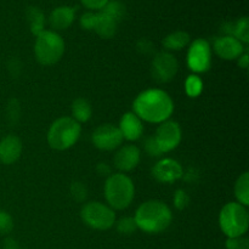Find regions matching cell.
Segmentation results:
<instances>
[{
    "mask_svg": "<svg viewBox=\"0 0 249 249\" xmlns=\"http://www.w3.org/2000/svg\"><path fill=\"white\" fill-rule=\"evenodd\" d=\"M133 109L141 121L160 124L172 117L174 101L164 90L147 89L136 96L133 102Z\"/></svg>",
    "mask_w": 249,
    "mask_h": 249,
    "instance_id": "1",
    "label": "cell"
},
{
    "mask_svg": "<svg viewBox=\"0 0 249 249\" xmlns=\"http://www.w3.org/2000/svg\"><path fill=\"white\" fill-rule=\"evenodd\" d=\"M134 220L139 230H142L146 233H160L169 228L173 214L164 202L151 199L136 209Z\"/></svg>",
    "mask_w": 249,
    "mask_h": 249,
    "instance_id": "2",
    "label": "cell"
},
{
    "mask_svg": "<svg viewBox=\"0 0 249 249\" xmlns=\"http://www.w3.org/2000/svg\"><path fill=\"white\" fill-rule=\"evenodd\" d=\"M105 198L113 211H123L131 204L135 197V186L128 175L123 173L111 174L104 187Z\"/></svg>",
    "mask_w": 249,
    "mask_h": 249,
    "instance_id": "3",
    "label": "cell"
},
{
    "mask_svg": "<svg viewBox=\"0 0 249 249\" xmlns=\"http://www.w3.org/2000/svg\"><path fill=\"white\" fill-rule=\"evenodd\" d=\"M82 134V125L72 117H61L50 125L48 143L51 148L65 151L77 143Z\"/></svg>",
    "mask_w": 249,
    "mask_h": 249,
    "instance_id": "4",
    "label": "cell"
},
{
    "mask_svg": "<svg viewBox=\"0 0 249 249\" xmlns=\"http://www.w3.org/2000/svg\"><path fill=\"white\" fill-rule=\"evenodd\" d=\"M219 226L228 238L245 236L249 228V215L246 207L238 202L226 203L219 214Z\"/></svg>",
    "mask_w": 249,
    "mask_h": 249,
    "instance_id": "5",
    "label": "cell"
},
{
    "mask_svg": "<svg viewBox=\"0 0 249 249\" xmlns=\"http://www.w3.org/2000/svg\"><path fill=\"white\" fill-rule=\"evenodd\" d=\"M34 53L40 65H55L65 53V40L55 31L45 29L39 36H36L34 43Z\"/></svg>",
    "mask_w": 249,
    "mask_h": 249,
    "instance_id": "6",
    "label": "cell"
},
{
    "mask_svg": "<svg viewBox=\"0 0 249 249\" xmlns=\"http://www.w3.org/2000/svg\"><path fill=\"white\" fill-rule=\"evenodd\" d=\"M83 223L99 231L109 230L116 224V213L108 204L101 202H88L80 211Z\"/></svg>",
    "mask_w": 249,
    "mask_h": 249,
    "instance_id": "7",
    "label": "cell"
},
{
    "mask_svg": "<svg viewBox=\"0 0 249 249\" xmlns=\"http://www.w3.org/2000/svg\"><path fill=\"white\" fill-rule=\"evenodd\" d=\"M187 67L197 74L206 73L212 65V48L206 39H195L189 46L186 56Z\"/></svg>",
    "mask_w": 249,
    "mask_h": 249,
    "instance_id": "8",
    "label": "cell"
},
{
    "mask_svg": "<svg viewBox=\"0 0 249 249\" xmlns=\"http://www.w3.org/2000/svg\"><path fill=\"white\" fill-rule=\"evenodd\" d=\"M179 70L177 57L168 51L156 53L151 65V74L158 83H168L174 79Z\"/></svg>",
    "mask_w": 249,
    "mask_h": 249,
    "instance_id": "9",
    "label": "cell"
},
{
    "mask_svg": "<svg viewBox=\"0 0 249 249\" xmlns=\"http://www.w3.org/2000/svg\"><path fill=\"white\" fill-rule=\"evenodd\" d=\"M153 138L162 153H167L175 150L180 145L182 139V131L179 123L172 121V119H168L160 124Z\"/></svg>",
    "mask_w": 249,
    "mask_h": 249,
    "instance_id": "10",
    "label": "cell"
},
{
    "mask_svg": "<svg viewBox=\"0 0 249 249\" xmlns=\"http://www.w3.org/2000/svg\"><path fill=\"white\" fill-rule=\"evenodd\" d=\"M92 143L101 151H113L121 147L123 136L118 126L113 124H101L94 130L91 135Z\"/></svg>",
    "mask_w": 249,
    "mask_h": 249,
    "instance_id": "11",
    "label": "cell"
},
{
    "mask_svg": "<svg viewBox=\"0 0 249 249\" xmlns=\"http://www.w3.org/2000/svg\"><path fill=\"white\" fill-rule=\"evenodd\" d=\"M152 177L162 184H172L181 179L184 175V169L177 160L173 158H163L158 160L152 168Z\"/></svg>",
    "mask_w": 249,
    "mask_h": 249,
    "instance_id": "12",
    "label": "cell"
},
{
    "mask_svg": "<svg viewBox=\"0 0 249 249\" xmlns=\"http://www.w3.org/2000/svg\"><path fill=\"white\" fill-rule=\"evenodd\" d=\"M214 51L223 60H237L245 53V45L232 36H219L214 40Z\"/></svg>",
    "mask_w": 249,
    "mask_h": 249,
    "instance_id": "13",
    "label": "cell"
},
{
    "mask_svg": "<svg viewBox=\"0 0 249 249\" xmlns=\"http://www.w3.org/2000/svg\"><path fill=\"white\" fill-rule=\"evenodd\" d=\"M140 158L141 152L139 147H136L135 145H125L119 148L114 155V167L121 170L122 173L130 172L138 167Z\"/></svg>",
    "mask_w": 249,
    "mask_h": 249,
    "instance_id": "14",
    "label": "cell"
},
{
    "mask_svg": "<svg viewBox=\"0 0 249 249\" xmlns=\"http://www.w3.org/2000/svg\"><path fill=\"white\" fill-rule=\"evenodd\" d=\"M22 155V141L16 135H6L0 141V162L2 164H14Z\"/></svg>",
    "mask_w": 249,
    "mask_h": 249,
    "instance_id": "15",
    "label": "cell"
},
{
    "mask_svg": "<svg viewBox=\"0 0 249 249\" xmlns=\"http://www.w3.org/2000/svg\"><path fill=\"white\" fill-rule=\"evenodd\" d=\"M123 139L128 141H136L142 136V121L134 112H126L122 116L118 125Z\"/></svg>",
    "mask_w": 249,
    "mask_h": 249,
    "instance_id": "16",
    "label": "cell"
},
{
    "mask_svg": "<svg viewBox=\"0 0 249 249\" xmlns=\"http://www.w3.org/2000/svg\"><path fill=\"white\" fill-rule=\"evenodd\" d=\"M75 19V9L72 6H58L51 11L49 23L53 31H65L70 28Z\"/></svg>",
    "mask_w": 249,
    "mask_h": 249,
    "instance_id": "17",
    "label": "cell"
},
{
    "mask_svg": "<svg viewBox=\"0 0 249 249\" xmlns=\"http://www.w3.org/2000/svg\"><path fill=\"white\" fill-rule=\"evenodd\" d=\"M118 29V22L114 21L112 17L107 16L101 11L96 12V24L94 31L102 39H111L116 36Z\"/></svg>",
    "mask_w": 249,
    "mask_h": 249,
    "instance_id": "18",
    "label": "cell"
},
{
    "mask_svg": "<svg viewBox=\"0 0 249 249\" xmlns=\"http://www.w3.org/2000/svg\"><path fill=\"white\" fill-rule=\"evenodd\" d=\"M190 41H191V38H190V34L187 32L177 31L168 34L163 39L162 44L165 50L169 53V51H178L186 48L187 45H190Z\"/></svg>",
    "mask_w": 249,
    "mask_h": 249,
    "instance_id": "19",
    "label": "cell"
},
{
    "mask_svg": "<svg viewBox=\"0 0 249 249\" xmlns=\"http://www.w3.org/2000/svg\"><path fill=\"white\" fill-rule=\"evenodd\" d=\"M228 29H225V36H232L242 44L249 43V19L248 17H241L235 23H228Z\"/></svg>",
    "mask_w": 249,
    "mask_h": 249,
    "instance_id": "20",
    "label": "cell"
},
{
    "mask_svg": "<svg viewBox=\"0 0 249 249\" xmlns=\"http://www.w3.org/2000/svg\"><path fill=\"white\" fill-rule=\"evenodd\" d=\"M92 116V107L87 99L78 97L72 102V118L78 123H87Z\"/></svg>",
    "mask_w": 249,
    "mask_h": 249,
    "instance_id": "21",
    "label": "cell"
},
{
    "mask_svg": "<svg viewBox=\"0 0 249 249\" xmlns=\"http://www.w3.org/2000/svg\"><path fill=\"white\" fill-rule=\"evenodd\" d=\"M26 16L33 36H36L45 31V15L39 7L29 6L26 11Z\"/></svg>",
    "mask_w": 249,
    "mask_h": 249,
    "instance_id": "22",
    "label": "cell"
},
{
    "mask_svg": "<svg viewBox=\"0 0 249 249\" xmlns=\"http://www.w3.org/2000/svg\"><path fill=\"white\" fill-rule=\"evenodd\" d=\"M235 196L237 202L242 206L249 204V173L245 172L238 177L235 184Z\"/></svg>",
    "mask_w": 249,
    "mask_h": 249,
    "instance_id": "23",
    "label": "cell"
},
{
    "mask_svg": "<svg viewBox=\"0 0 249 249\" xmlns=\"http://www.w3.org/2000/svg\"><path fill=\"white\" fill-rule=\"evenodd\" d=\"M100 11L106 14L107 16L112 17V18H113L114 21L118 22V23L124 18V16H125V6H124L123 2L119 1V0H109Z\"/></svg>",
    "mask_w": 249,
    "mask_h": 249,
    "instance_id": "24",
    "label": "cell"
},
{
    "mask_svg": "<svg viewBox=\"0 0 249 249\" xmlns=\"http://www.w3.org/2000/svg\"><path fill=\"white\" fill-rule=\"evenodd\" d=\"M203 91V80L197 74H190L185 80V92L189 97H198Z\"/></svg>",
    "mask_w": 249,
    "mask_h": 249,
    "instance_id": "25",
    "label": "cell"
},
{
    "mask_svg": "<svg viewBox=\"0 0 249 249\" xmlns=\"http://www.w3.org/2000/svg\"><path fill=\"white\" fill-rule=\"evenodd\" d=\"M117 223V230L122 235H131V233L135 232L138 230V226H136L135 220L131 216H124V218L119 219Z\"/></svg>",
    "mask_w": 249,
    "mask_h": 249,
    "instance_id": "26",
    "label": "cell"
},
{
    "mask_svg": "<svg viewBox=\"0 0 249 249\" xmlns=\"http://www.w3.org/2000/svg\"><path fill=\"white\" fill-rule=\"evenodd\" d=\"M70 192H71V196H72V198L74 199V201L79 202V203L84 202L88 197L87 186H85V185L80 181L73 182V184L71 185Z\"/></svg>",
    "mask_w": 249,
    "mask_h": 249,
    "instance_id": "27",
    "label": "cell"
},
{
    "mask_svg": "<svg viewBox=\"0 0 249 249\" xmlns=\"http://www.w3.org/2000/svg\"><path fill=\"white\" fill-rule=\"evenodd\" d=\"M14 230V219L6 211L0 209V235H7Z\"/></svg>",
    "mask_w": 249,
    "mask_h": 249,
    "instance_id": "28",
    "label": "cell"
},
{
    "mask_svg": "<svg viewBox=\"0 0 249 249\" xmlns=\"http://www.w3.org/2000/svg\"><path fill=\"white\" fill-rule=\"evenodd\" d=\"M173 202H174V207L179 211H182V209L186 208L190 203V196L185 190H177L174 194V197H173Z\"/></svg>",
    "mask_w": 249,
    "mask_h": 249,
    "instance_id": "29",
    "label": "cell"
},
{
    "mask_svg": "<svg viewBox=\"0 0 249 249\" xmlns=\"http://www.w3.org/2000/svg\"><path fill=\"white\" fill-rule=\"evenodd\" d=\"M80 27L85 31H94L96 24V12L88 11L80 16Z\"/></svg>",
    "mask_w": 249,
    "mask_h": 249,
    "instance_id": "30",
    "label": "cell"
},
{
    "mask_svg": "<svg viewBox=\"0 0 249 249\" xmlns=\"http://www.w3.org/2000/svg\"><path fill=\"white\" fill-rule=\"evenodd\" d=\"M226 249H249V241L248 238L243 237H235L228 238L225 242Z\"/></svg>",
    "mask_w": 249,
    "mask_h": 249,
    "instance_id": "31",
    "label": "cell"
},
{
    "mask_svg": "<svg viewBox=\"0 0 249 249\" xmlns=\"http://www.w3.org/2000/svg\"><path fill=\"white\" fill-rule=\"evenodd\" d=\"M143 145H145V151L147 152L148 156H151V157H160V156L163 155L153 136H148L145 140V143H143Z\"/></svg>",
    "mask_w": 249,
    "mask_h": 249,
    "instance_id": "32",
    "label": "cell"
},
{
    "mask_svg": "<svg viewBox=\"0 0 249 249\" xmlns=\"http://www.w3.org/2000/svg\"><path fill=\"white\" fill-rule=\"evenodd\" d=\"M108 1L109 0H80L83 6L91 10V11H100Z\"/></svg>",
    "mask_w": 249,
    "mask_h": 249,
    "instance_id": "33",
    "label": "cell"
},
{
    "mask_svg": "<svg viewBox=\"0 0 249 249\" xmlns=\"http://www.w3.org/2000/svg\"><path fill=\"white\" fill-rule=\"evenodd\" d=\"M7 117L10 118V121L11 122H17V119H18L19 117V105H18V101L17 100H11L9 104V106H7Z\"/></svg>",
    "mask_w": 249,
    "mask_h": 249,
    "instance_id": "34",
    "label": "cell"
},
{
    "mask_svg": "<svg viewBox=\"0 0 249 249\" xmlns=\"http://www.w3.org/2000/svg\"><path fill=\"white\" fill-rule=\"evenodd\" d=\"M138 50L142 53H148L153 50V44H151L150 41L142 39L138 43Z\"/></svg>",
    "mask_w": 249,
    "mask_h": 249,
    "instance_id": "35",
    "label": "cell"
},
{
    "mask_svg": "<svg viewBox=\"0 0 249 249\" xmlns=\"http://www.w3.org/2000/svg\"><path fill=\"white\" fill-rule=\"evenodd\" d=\"M96 170L99 175H102V177H109L111 175V167L107 163H99Z\"/></svg>",
    "mask_w": 249,
    "mask_h": 249,
    "instance_id": "36",
    "label": "cell"
},
{
    "mask_svg": "<svg viewBox=\"0 0 249 249\" xmlns=\"http://www.w3.org/2000/svg\"><path fill=\"white\" fill-rule=\"evenodd\" d=\"M1 249H21V247H19L18 242L15 241L14 238H6L4 241V245H2Z\"/></svg>",
    "mask_w": 249,
    "mask_h": 249,
    "instance_id": "37",
    "label": "cell"
},
{
    "mask_svg": "<svg viewBox=\"0 0 249 249\" xmlns=\"http://www.w3.org/2000/svg\"><path fill=\"white\" fill-rule=\"evenodd\" d=\"M237 60H238V66H240L241 68H243V70H247L249 65V55L247 51H245V53H243Z\"/></svg>",
    "mask_w": 249,
    "mask_h": 249,
    "instance_id": "38",
    "label": "cell"
},
{
    "mask_svg": "<svg viewBox=\"0 0 249 249\" xmlns=\"http://www.w3.org/2000/svg\"><path fill=\"white\" fill-rule=\"evenodd\" d=\"M0 249H1V248H0Z\"/></svg>",
    "mask_w": 249,
    "mask_h": 249,
    "instance_id": "39",
    "label": "cell"
}]
</instances>
